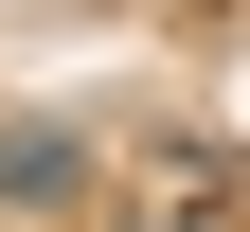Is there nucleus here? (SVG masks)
Listing matches in <instances>:
<instances>
[{
    "label": "nucleus",
    "mask_w": 250,
    "mask_h": 232,
    "mask_svg": "<svg viewBox=\"0 0 250 232\" xmlns=\"http://www.w3.org/2000/svg\"><path fill=\"white\" fill-rule=\"evenodd\" d=\"M107 232H250V214H232V161H214V143H179V161H143V179L107 196Z\"/></svg>",
    "instance_id": "f257e3e1"
},
{
    "label": "nucleus",
    "mask_w": 250,
    "mask_h": 232,
    "mask_svg": "<svg viewBox=\"0 0 250 232\" xmlns=\"http://www.w3.org/2000/svg\"><path fill=\"white\" fill-rule=\"evenodd\" d=\"M89 196H107V161L72 125H0V214H89Z\"/></svg>",
    "instance_id": "f03ea898"
}]
</instances>
